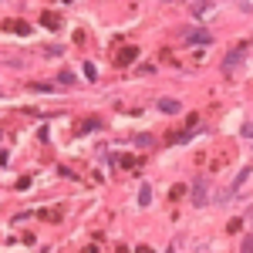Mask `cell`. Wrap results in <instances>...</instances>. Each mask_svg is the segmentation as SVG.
Segmentation results:
<instances>
[{"instance_id":"12","label":"cell","mask_w":253,"mask_h":253,"mask_svg":"<svg viewBox=\"0 0 253 253\" xmlns=\"http://www.w3.org/2000/svg\"><path fill=\"white\" fill-rule=\"evenodd\" d=\"M84 78H88V81H95V78H98V68H95V64H91V61L84 64Z\"/></svg>"},{"instance_id":"10","label":"cell","mask_w":253,"mask_h":253,"mask_svg":"<svg viewBox=\"0 0 253 253\" xmlns=\"http://www.w3.org/2000/svg\"><path fill=\"white\" fill-rule=\"evenodd\" d=\"M135 58H138V47H125L118 54V64H128V61H135Z\"/></svg>"},{"instance_id":"16","label":"cell","mask_w":253,"mask_h":253,"mask_svg":"<svg viewBox=\"0 0 253 253\" xmlns=\"http://www.w3.org/2000/svg\"><path fill=\"white\" fill-rule=\"evenodd\" d=\"M135 253H152V250H149V247H138V250Z\"/></svg>"},{"instance_id":"9","label":"cell","mask_w":253,"mask_h":253,"mask_svg":"<svg viewBox=\"0 0 253 253\" xmlns=\"http://www.w3.org/2000/svg\"><path fill=\"white\" fill-rule=\"evenodd\" d=\"M149 203H152V186L142 182V189H138V206H149Z\"/></svg>"},{"instance_id":"7","label":"cell","mask_w":253,"mask_h":253,"mask_svg":"<svg viewBox=\"0 0 253 253\" xmlns=\"http://www.w3.org/2000/svg\"><path fill=\"white\" fill-rule=\"evenodd\" d=\"M210 10H213V3H210V0H203V3H189V14H193L196 20H199V17H206Z\"/></svg>"},{"instance_id":"17","label":"cell","mask_w":253,"mask_h":253,"mask_svg":"<svg viewBox=\"0 0 253 253\" xmlns=\"http://www.w3.org/2000/svg\"><path fill=\"white\" fill-rule=\"evenodd\" d=\"M169 253H172V250H169Z\"/></svg>"},{"instance_id":"5","label":"cell","mask_w":253,"mask_h":253,"mask_svg":"<svg viewBox=\"0 0 253 253\" xmlns=\"http://www.w3.org/2000/svg\"><path fill=\"white\" fill-rule=\"evenodd\" d=\"M206 193H210V182H206V179H199V182L193 186V203H196V206H203V203H206Z\"/></svg>"},{"instance_id":"15","label":"cell","mask_w":253,"mask_h":253,"mask_svg":"<svg viewBox=\"0 0 253 253\" xmlns=\"http://www.w3.org/2000/svg\"><path fill=\"white\" fill-rule=\"evenodd\" d=\"M243 253H253V236H247V240H243Z\"/></svg>"},{"instance_id":"3","label":"cell","mask_w":253,"mask_h":253,"mask_svg":"<svg viewBox=\"0 0 253 253\" xmlns=\"http://www.w3.org/2000/svg\"><path fill=\"white\" fill-rule=\"evenodd\" d=\"M250 166H247V169H240V172H236V179H233V186H230V189H226V193L219 196V203H230V199H233L236 193H240V189H243V182H247V179H250Z\"/></svg>"},{"instance_id":"13","label":"cell","mask_w":253,"mask_h":253,"mask_svg":"<svg viewBox=\"0 0 253 253\" xmlns=\"http://www.w3.org/2000/svg\"><path fill=\"white\" fill-rule=\"evenodd\" d=\"M132 142H135V145H156V138H152V135H135Z\"/></svg>"},{"instance_id":"2","label":"cell","mask_w":253,"mask_h":253,"mask_svg":"<svg viewBox=\"0 0 253 253\" xmlns=\"http://www.w3.org/2000/svg\"><path fill=\"white\" fill-rule=\"evenodd\" d=\"M243 58H247V47H233V51L223 58V64H219V68H223V75H233L236 68L243 64Z\"/></svg>"},{"instance_id":"11","label":"cell","mask_w":253,"mask_h":253,"mask_svg":"<svg viewBox=\"0 0 253 253\" xmlns=\"http://www.w3.org/2000/svg\"><path fill=\"white\" fill-rule=\"evenodd\" d=\"M31 91H41V95H47V91H51V84H47V81H34V84H31Z\"/></svg>"},{"instance_id":"1","label":"cell","mask_w":253,"mask_h":253,"mask_svg":"<svg viewBox=\"0 0 253 253\" xmlns=\"http://www.w3.org/2000/svg\"><path fill=\"white\" fill-rule=\"evenodd\" d=\"M182 44H213V34L206 31V27H186L182 34H179Z\"/></svg>"},{"instance_id":"4","label":"cell","mask_w":253,"mask_h":253,"mask_svg":"<svg viewBox=\"0 0 253 253\" xmlns=\"http://www.w3.org/2000/svg\"><path fill=\"white\" fill-rule=\"evenodd\" d=\"M159 112H162V115H179L182 105H179L175 98H159Z\"/></svg>"},{"instance_id":"6","label":"cell","mask_w":253,"mask_h":253,"mask_svg":"<svg viewBox=\"0 0 253 253\" xmlns=\"http://www.w3.org/2000/svg\"><path fill=\"white\" fill-rule=\"evenodd\" d=\"M196 135H199V128H186V132H175V135H169V145H182V142H193Z\"/></svg>"},{"instance_id":"14","label":"cell","mask_w":253,"mask_h":253,"mask_svg":"<svg viewBox=\"0 0 253 253\" xmlns=\"http://www.w3.org/2000/svg\"><path fill=\"white\" fill-rule=\"evenodd\" d=\"M240 132H243V135H247V138H253V122H247V125H243Z\"/></svg>"},{"instance_id":"8","label":"cell","mask_w":253,"mask_h":253,"mask_svg":"<svg viewBox=\"0 0 253 253\" xmlns=\"http://www.w3.org/2000/svg\"><path fill=\"white\" fill-rule=\"evenodd\" d=\"M54 81H58V84H64V88H71V84H75L78 78H75V75H71L68 68H61V71H58V78H54Z\"/></svg>"}]
</instances>
